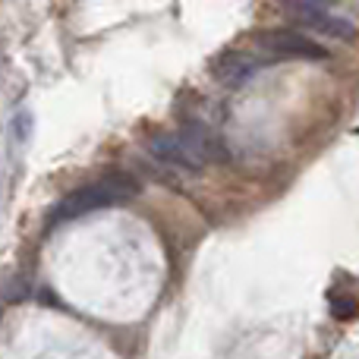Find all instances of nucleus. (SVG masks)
<instances>
[{
	"instance_id": "obj_1",
	"label": "nucleus",
	"mask_w": 359,
	"mask_h": 359,
	"mask_svg": "<svg viewBox=\"0 0 359 359\" xmlns=\"http://www.w3.org/2000/svg\"><path fill=\"white\" fill-rule=\"evenodd\" d=\"M149 155L155 158V161L168 164V168L198 174V170H202L208 161H215L221 151H217L215 139H211L202 126L186 123L183 130H177V133H158V136H151Z\"/></svg>"
},
{
	"instance_id": "obj_2",
	"label": "nucleus",
	"mask_w": 359,
	"mask_h": 359,
	"mask_svg": "<svg viewBox=\"0 0 359 359\" xmlns=\"http://www.w3.org/2000/svg\"><path fill=\"white\" fill-rule=\"evenodd\" d=\"M136 192L139 189H136V183H133L130 177H123V174L104 177V180H98V183L82 186V189L63 196L60 202L54 205V211H50L48 224L50 227H57V224L73 221V217H82V215H88V211H101V208H111V205H123V202H130Z\"/></svg>"
},
{
	"instance_id": "obj_3",
	"label": "nucleus",
	"mask_w": 359,
	"mask_h": 359,
	"mask_svg": "<svg viewBox=\"0 0 359 359\" xmlns=\"http://www.w3.org/2000/svg\"><path fill=\"white\" fill-rule=\"evenodd\" d=\"M255 50L265 60H328V50L318 41L299 35L293 29H278V32H262L255 35Z\"/></svg>"
},
{
	"instance_id": "obj_4",
	"label": "nucleus",
	"mask_w": 359,
	"mask_h": 359,
	"mask_svg": "<svg viewBox=\"0 0 359 359\" xmlns=\"http://www.w3.org/2000/svg\"><path fill=\"white\" fill-rule=\"evenodd\" d=\"M284 10L290 13L297 22H303L306 29L318 32V35L337 38V41H353L356 38L353 22L344 19V16H337V13H331L328 6H322V4H306V0H299V4H287Z\"/></svg>"
},
{
	"instance_id": "obj_5",
	"label": "nucleus",
	"mask_w": 359,
	"mask_h": 359,
	"mask_svg": "<svg viewBox=\"0 0 359 359\" xmlns=\"http://www.w3.org/2000/svg\"><path fill=\"white\" fill-rule=\"evenodd\" d=\"M265 67V57L259 50H227L215 63V79L224 86H243Z\"/></svg>"
}]
</instances>
